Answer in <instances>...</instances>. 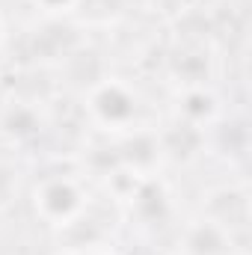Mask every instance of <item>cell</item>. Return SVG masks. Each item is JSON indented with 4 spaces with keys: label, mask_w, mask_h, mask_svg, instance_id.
<instances>
[{
    "label": "cell",
    "mask_w": 252,
    "mask_h": 255,
    "mask_svg": "<svg viewBox=\"0 0 252 255\" xmlns=\"http://www.w3.org/2000/svg\"><path fill=\"white\" fill-rule=\"evenodd\" d=\"M65 255H104V253H98V250H74V253H65Z\"/></svg>",
    "instance_id": "6da1fadb"
}]
</instances>
